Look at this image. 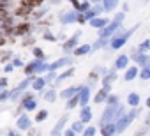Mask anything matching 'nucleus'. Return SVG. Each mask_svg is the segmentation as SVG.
<instances>
[{
  "label": "nucleus",
  "instance_id": "1",
  "mask_svg": "<svg viewBox=\"0 0 150 136\" xmlns=\"http://www.w3.org/2000/svg\"><path fill=\"white\" fill-rule=\"evenodd\" d=\"M41 2V0H28V2H27V6H37Z\"/></svg>",
  "mask_w": 150,
  "mask_h": 136
}]
</instances>
